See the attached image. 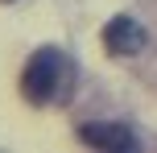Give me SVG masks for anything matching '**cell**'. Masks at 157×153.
Segmentation results:
<instances>
[{
	"label": "cell",
	"mask_w": 157,
	"mask_h": 153,
	"mask_svg": "<svg viewBox=\"0 0 157 153\" xmlns=\"http://www.w3.org/2000/svg\"><path fill=\"white\" fill-rule=\"evenodd\" d=\"M66 83V62L58 50H37V54L29 58V66H25L21 75V91L29 104H50V99H58V87Z\"/></svg>",
	"instance_id": "cell-1"
},
{
	"label": "cell",
	"mask_w": 157,
	"mask_h": 153,
	"mask_svg": "<svg viewBox=\"0 0 157 153\" xmlns=\"http://www.w3.org/2000/svg\"><path fill=\"white\" fill-rule=\"evenodd\" d=\"M78 141H83V145H91V149H103V153H128V149H136L132 128H124V124H112V120L83 124V128H78Z\"/></svg>",
	"instance_id": "cell-2"
},
{
	"label": "cell",
	"mask_w": 157,
	"mask_h": 153,
	"mask_svg": "<svg viewBox=\"0 0 157 153\" xmlns=\"http://www.w3.org/2000/svg\"><path fill=\"white\" fill-rule=\"evenodd\" d=\"M145 41H149V33H145L141 21H132V17H112L108 29H103V46H108L112 54H120V58L141 54Z\"/></svg>",
	"instance_id": "cell-3"
}]
</instances>
